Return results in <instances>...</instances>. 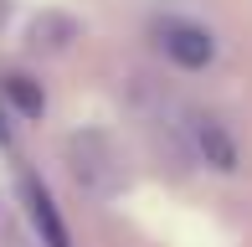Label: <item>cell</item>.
<instances>
[{"mask_svg":"<svg viewBox=\"0 0 252 247\" xmlns=\"http://www.w3.org/2000/svg\"><path fill=\"white\" fill-rule=\"evenodd\" d=\"M159 47H165V57L170 62H180V67H206L216 57V41H211V31L206 26H190V21H159Z\"/></svg>","mask_w":252,"mask_h":247,"instance_id":"1","label":"cell"},{"mask_svg":"<svg viewBox=\"0 0 252 247\" xmlns=\"http://www.w3.org/2000/svg\"><path fill=\"white\" fill-rule=\"evenodd\" d=\"M26 211H31V227L41 232V242H47V247H72V242H67L62 216H57V206H52V196H47V185L26 181Z\"/></svg>","mask_w":252,"mask_h":247,"instance_id":"2","label":"cell"},{"mask_svg":"<svg viewBox=\"0 0 252 247\" xmlns=\"http://www.w3.org/2000/svg\"><path fill=\"white\" fill-rule=\"evenodd\" d=\"M201 144H206V150H211V160L221 165V170H226V165H232V144H226L221 134H216V124H211V119H201Z\"/></svg>","mask_w":252,"mask_h":247,"instance_id":"3","label":"cell"},{"mask_svg":"<svg viewBox=\"0 0 252 247\" xmlns=\"http://www.w3.org/2000/svg\"><path fill=\"white\" fill-rule=\"evenodd\" d=\"M10 93L21 98V108H26V114H36V108H41V93H31V88L21 83V77H10Z\"/></svg>","mask_w":252,"mask_h":247,"instance_id":"4","label":"cell"},{"mask_svg":"<svg viewBox=\"0 0 252 247\" xmlns=\"http://www.w3.org/2000/svg\"><path fill=\"white\" fill-rule=\"evenodd\" d=\"M0 139H5V119H0Z\"/></svg>","mask_w":252,"mask_h":247,"instance_id":"5","label":"cell"}]
</instances>
